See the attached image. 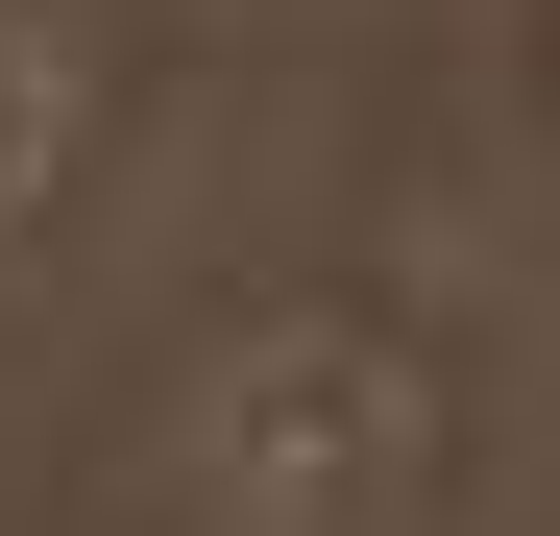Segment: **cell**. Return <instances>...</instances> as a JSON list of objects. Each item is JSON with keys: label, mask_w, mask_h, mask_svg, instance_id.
Listing matches in <instances>:
<instances>
[{"label": "cell", "mask_w": 560, "mask_h": 536, "mask_svg": "<svg viewBox=\"0 0 560 536\" xmlns=\"http://www.w3.org/2000/svg\"><path fill=\"white\" fill-rule=\"evenodd\" d=\"M196 536H439V366L365 317H244L171 415Z\"/></svg>", "instance_id": "1"}, {"label": "cell", "mask_w": 560, "mask_h": 536, "mask_svg": "<svg viewBox=\"0 0 560 536\" xmlns=\"http://www.w3.org/2000/svg\"><path fill=\"white\" fill-rule=\"evenodd\" d=\"M73 123H98V73H73V25H49V0H0V244H25V220L73 196Z\"/></svg>", "instance_id": "2"}]
</instances>
